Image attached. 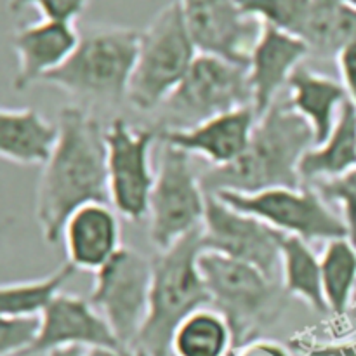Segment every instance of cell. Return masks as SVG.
I'll return each mask as SVG.
<instances>
[{
	"instance_id": "obj_1",
	"label": "cell",
	"mask_w": 356,
	"mask_h": 356,
	"mask_svg": "<svg viewBox=\"0 0 356 356\" xmlns=\"http://www.w3.org/2000/svg\"><path fill=\"white\" fill-rule=\"evenodd\" d=\"M59 139L42 169L35 218L47 243L61 240L70 216L87 204H110L106 129L80 106L59 113Z\"/></svg>"
},
{
	"instance_id": "obj_2",
	"label": "cell",
	"mask_w": 356,
	"mask_h": 356,
	"mask_svg": "<svg viewBox=\"0 0 356 356\" xmlns=\"http://www.w3.org/2000/svg\"><path fill=\"white\" fill-rule=\"evenodd\" d=\"M315 146L308 122L296 113L287 99L278 97L273 106L257 118L245 152L225 167H209L200 176L205 193L221 191L259 193L275 188L305 186L302 159Z\"/></svg>"
},
{
	"instance_id": "obj_3",
	"label": "cell",
	"mask_w": 356,
	"mask_h": 356,
	"mask_svg": "<svg viewBox=\"0 0 356 356\" xmlns=\"http://www.w3.org/2000/svg\"><path fill=\"white\" fill-rule=\"evenodd\" d=\"M204 250L202 228H198L153 257L148 318L134 350L145 351L148 356H172L177 327L195 312L211 306L198 266Z\"/></svg>"
},
{
	"instance_id": "obj_4",
	"label": "cell",
	"mask_w": 356,
	"mask_h": 356,
	"mask_svg": "<svg viewBox=\"0 0 356 356\" xmlns=\"http://www.w3.org/2000/svg\"><path fill=\"white\" fill-rule=\"evenodd\" d=\"M141 31L117 24H89L79 45L44 83L72 96L115 104L127 97Z\"/></svg>"
},
{
	"instance_id": "obj_5",
	"label": "cell",
	"mask_w": 356,
	"mask_h": 356,
	"mask_svg": "<svg viewBox=\"0 0 356 356\" xmlns=\"http://www.w3.org/2000/svg\"><path fill=\"white\" fill-rule=\"evenodd\" d=\"M198 266L211 308L228 322L235 348L257 339L261 329L280 318L287 294L263 271L211 250L200 254Z\"/></svg>"
},
{
	"instance_id": "obj_6",
	"label": "cell",
	"mask_w": 356,
	"mask_h": 356,
	"mask_svg": "<svg viewBox=\"0 0 356 356\" xmlns=\"http://www.w3.org/2000/svg\"><path fill=\"white\" fill-rule=\"evenodd\" d=\"M198 56L179 2L167 3L141 31L127 101L139 111L156 110L177 89Z\"/></svg>"
},
{
	"instance_id": "obj_7",
	"label": "cell",
	"mask_w": 356,
	"mask_h": 356,
	"mask_svg": "<svg viewBox=\"0 0 356 356\" xmlns=\"http://www.w3.org/2000/svg\"><path fill=\"white\" fill-rule=\"evenodd\" d=\"M252 106L247 66L198 52L183 82L163 101V127L188 129L228 111Z\"/></svg>"
},
{
	"instance_id": "obj_8",
	"label": "cell",
	"mask_w": 356,
	"mask_h": 356,
	"mask_svg": "<svg viewBox=\"0 0 356 356\" xmlns=\"http://www.w3.org/2000/svg\"><path fill=\"white\" fill-rule=\"evenodd\" d=\"M207 193L191 163L190 153L162 143L148 207L149 242L165 250L202 228Z\"/></svg>"
},
{
	"instance_id": "obj_9",
	"label": "cell",
	"mask_w": 356,
	"mask_h": 356,
	"mask_svg": "<svg viewBox=\"0 0 356 356\" xmlns=\"http://www.w3.org/2000/svg\"><path fill=\"white\" fill-rule=\"evenodd\" d=\"M152 259L132 247H122L94 273L90 305L103 315L124 348L134 350L149 312Z\"/></svg>"
},
{
	"instance_id": "obj_10",
	"label": "cell",
	"mask_w": 356,
	"mask_h": 356,
	"mask_svg": "<svg viewBox=\"0 0 356 356\" xmlns=\"http://www.w3.org/2000/svg\"><path fill=\"white\" fill-rule=\"evenodd\" d=\"M236 211L261 219L284 235L298 236L306 242H330L350 238V232L329 204L320 197L315 188H275L259 193H216Z\"/></svg>"
},
{
	"instance_id": "obj_11",
	"label": "cell",
	"mask_w": 356,
	"mask_h": 356,
	"mask_svg": "<svg viewBox=\"0 0 356 356\" xmlns=\"http://www.w3.org/2000/svg\"><path fill=\"white\" fill-rule=\"evenodd\" d=\"M106 163L110 205L127 221L148 218L149 197L156 170L152 152L159 132L138 129L124 118H115L106 129Z\"/></svg>"
},
{
	"instance_id": "obj_12",
	"label": "cell",
	"mask_w": 356,
	"mask_h": 356,
	"mask_svg": "<svg viewBox=\"0 0 356 356\" xmlns=\"http://www.w3.org/2000/svg\"><path fill=\"white\" fill-rule=\"evenodd\" d=\"M282 236L261 219L236 211L216 195H207L202 225L205 250L242 261L282 285Z\"/></svg>"
},
{
	"instance_id": "obj_13",
	"label": "cell",
	"mask_w": 356,
	"mask_h": 356,
	"mask_svg": "<svg viewBox=\"0 0 356 356\" xmlns=\"http://www.w3.org/2000/svg\"><path fill=\"white\" fill-rule=\"evenodd\" d=\"M198 52L249 66L261 24L245 16L238 0H177Z\"/></svg>"
},
{
	"instance_id": "obj_14",
	"label": "cell",
	"mask_w": 356,
	"mask_h": 356,
	"mask_svg": "<svg viewBox=\"0 0 356 356\" xmlns=\"http://www.w3.org/2000/svg\"><path fill=\"white\" fill-rule=\"evenodd\" d=\"M40 334L31 348L33 355H49L66 348H124L106 320L90 301L72 294H61L40 315Z\"/></svg>"
},
{
	"instance_id": "obj_15",
	"label": "cell",
	"mask_w": 356,
	"mask_h": 356,
	"mask_svg": "<svg viewBox=\"0 0 356 356\" xmlns=\"http://www.w3.org/2000/svg\"><path fill=\"white\" fill-rule=\"evenodd\" d=\"M312 54L305 38L261 24L249 56V83L257 118L275 104L292 73Z\"/></svg>"
},
{
	"instance_id": "obj_16",
	"label": "cell",
	"mask_w": 356,
	"mask_h": 356,
	"mask_svg": "<svg viewBox=\"0 0 356 356\" xmlns=\"http://www.w3.org/2000/svg\"><path fill=\"white\" fill-rule=\"evenodd\" d=\"M257 124L252 106L228 111L188 129H160L159 141L176 146L191 156L207 160L211 167L235 162L249 145Z\"/></svg>"
},
{
	"instance_id": "obj_17",
	"label": "cell",
	"mask_w": 356,
	"mask_h": 356,
	"mask_svg": "<svg viewBox=\"0 0 356 356\" xmlns=\"http://www.w3.org/2000/svg\"><path fill=\"white\" fill-rule=\"evenodd\" d=\"M80 31L73 23L40 19L16 30L13 49L17 58L14 90H26L66 63L79 45Z\"/></svg>"
},
{
	"instance_id": "obj_18",
	"label": "cell",
	"mask_w": 356,
	"mask_h": 356,
	"mask_svg": "<svg viewBox=\"0 0 356 356\" xmlns=\"http://www.w3.org/2000/svg\"><path fill=\"white\" fill-rule=\"evenodd\" d=\"M61 238L68 263L96 273L122 249L117 211L101 202L83 205L70 216Z\"/></svg>"
},
{
	"instance_id": "obj_19",
	"label": "cell",
	"mask_w": 356,
	"mask_h": 356,
	"mask_svg": "<svg viewBox=\"0 0 356 356\" xmlns=\"http://www.w3.org/2000/svg\"><path fill=\"white\" fill-rule=\"evenodd\" d=\"M287 101L315 134V145L325 141L336 127L344 104L350 101L341 80L320 73L302 63L287 83Z\"/></svg>"
},
{
	"instance_id": "obj_20",
	"label": "cell",
	"mask_w": 356,
	"mask_h": 356,
	"mask_svg": "<svg viewBox=\"0 0 356 356\" xmlns=\"http://www.w3.org/2000/svg\"><path fill=\"white\" fill-rule=\"evenodd\" d=\"M59 139V124H52L35 108H2L0 155L17 165L49 162Z\"/></svg>"
},
{
	"instance_id": "obj_21",
	"label": "cell",
	"mask_w": 356,
	"mask_h": 356,
	"mask_svg": "<svg viewBox=\"0 0 356 356\" xmlns=\"http://www.w3.org/2000/svg\"><path fill=\"white\" fill-rule=\"evenodd\" d=\"M356 167V106L351 101L344 104L336 127L329 138L315 145L302 159L299 172L302 184L330 179L350 172Z\"/></svg>"
},
{
	"instance_id": "obj_22",
	"label": "cell",
	"mask_w": 356,
	"mask_h": 356,
	"mask_svg": "<svg viewBox=\"0 0 356 356\" xmlns=\"http://www.w3.org/2000/svg\"><path fill=\"white\" fill-rule=\"evenodd\" d=\"M282 287L287 298H296L315 312L329 315L322 289L320 256L306 240L282 236Z\"/></svg>"
},
{
	"instance_id": "obj_23",
	"label": "cell",
	"mask_w": 356,
	"mask_h": 356,
	"mask_svg": "<svg viewBox=\"0 0 356 356\" xmlns=\"http://www.w3.org/2000/svg\"><path fill=\"white\" fill-rule=\"evenodd\" d=\"M302 38L313 56L336 59L344 45L356 40V9L343 0H313Z\"/></svg>"
},
{
	"instance_id": "obj_24",
	"label": "cell",
	"mask_w": 356,
	"mask_h": 356,
	"mask_svg": "<svg viewBox=\"0 0 356 356\" xmlns=\"http://www.w3.org/2000/svg\"><path fill=\"white\" fill-rule=\"evenodd\" d=\"M322 289L329 315H350L356 294V245L350 238L330 240L322 256Z\"/></svg>"
},
{
	"instance_id": "obj_25",
	"label": "cell",
	"mask_w": 356,
	"mask_h": 356,
	"mask_svg": "<svg viewBox=\"0 0 356 356\" xmlns=\"http://www.w3.org/2000/svg\"><path fill=\"white\" fill-rule=\"evenodd\" d=\"M233 350L235 339L228 322L211 306L188 316L172 339V356H228Z\"/></svg>"
},
{
	"instance_id": "obj_26",
	"label": "cell",
	"mask_w": 356,
	"mask_h": 356,
	"mask_svg": "<svg viewBox=\"0 0 356 356\" xmlns=\"http://www.w3.org/2000/svg\"><path fill=\"white\" fill-rule=\"evenodd\" d=\"M75 273L76 268L66 261L44 278L3 284L0 289V315L40 316L63 294Z\"/></svg>"
},
{
	"instance_id": "obj_27",
	"label": "cell",
	"mask_w": 356,
	"mask_h": 356,
	"mask_svg": "<svg viewBox=\"0 0 356 356\" xmlns=\"http://www.w3.org/2000/svg\"><path fill=\"white\" fill-rule=\"evenodd\" d=\"M243 14L259 24L298 35L302 38L313 0H238Z\"/></svg>"
},
{
	"instance_id": "obj_28",
	"label": "cell",
	"mask_w": 356,
	"mask_h": 356,
	"mask_svg": "<svg viewBox=\"0 0 356 356\" xmlns=\"http://www.w3.org/2000/svg\"><path fill=\"white\" fill-rule=\"evenodd\" d=\"M309 186L315 188L327 204L339 207L341 218L344 219L350 232V240L356 245V167L350 172L316 181Z\"/></svg>"
},
{
	"instance_id": "obj_29",
	"label": "cell",
	"mask_w": 356,
	"mask_h": 356,
	"mask_svg": "<svg viewBox=\"0 0 356 356\" xmlns=\"http://www.w3.org/2000/svg\"><path fill=\"white\" fill-rule=\"evenodd\" d=\"M40 316L0 315V356H26L40 334Z\"/></svg>"
},
{
	"instance_id": "obj_30",
	"label": "cell",
	"mask_w": 356,
	"mask_h": 356,
	"mask_svg": "<svg viewBox=\"0 0 356 356\" xmlns=\"http://www.w3.org/2000/svg\"><path fill=\"white\" fill-rule=\"evenodd\" d=\"M7 7L13 14L35 9L40 14V19L75 24L89 7V0H9Z\"/></svg>"
},
{
	"instance_id": "obj_31",
	"label": "cell",
	"mask_w": 356,
	"mask_h": 356,
	"mask_svg": "<svg viewBox=\"0 0 356 356\" xmlns=\"http://www.w3.org/2000/svg\"><path fill=\"white\" fill-rule=\"evenodd\" d=\"M292 350L299 356H356V337L337 341H318L298 336L292 341Z\"/></svg>"
},
{
	"instance_id": "obj_32",
	"label": "cell",
	"mask_w": 356,
	"mask_h": 356,
	"mask_svg": "<svg viewBox=\"0 0 356 356\" xmlns=\"http://www.w3.org/2000/svg\"><path fill=\"white\" fill-rule=\"evenodd\" d=\"M336 63L341 73V82L346 89L348 97L356 106V40L344 45L337 52Z\"/></svg>"
},
{
	"instance_id": "obj_33",
	"label": "cell",
	"mask_w": 356,
	"mask_h": 356,
	"mask_svg": "<svg viewBox=\"0 0 356 356\" xmlns=\"http://www.w3.org/2000/svg\"><path fill=\"white\" fill-rule=\"evenodd\" d=\"M228 356H294L291 348L284 346V344L277 343L271 339H257L249 341V343L242 344V346L235 348Z\"/></svg>"
},
{
	"instance_id": "obj_34",
	"label": "cell",
	"mask_w": 356,
	"mask_h": 356,
	"mask_svg": "<svg viewBox=\"0 0 356 356\" xmlns=\"http://www.w3.org/2000/svg\"><path fill=\"white\" fill-rule=\"evenodd\" d=\"M80 356H136V350H131V348H90V350H83Z\"/></svg>"
},
{
	"instance_id": "obj_35",
	"label": "cell",
	"mask_w": 356,
	"mask_h": 356,
	"mask_svg": "<svg viewBox=\"0 0 356 356\" xmlns=\"http://www.w3.org/2000/svg\"><path fill=\"white\" fill-rule=\"evenodd\" d=\"M82 351L83 350H80V348H66V350L51 351V353L45 356H80L82 355Z\"/></svg>"
},
{
	"instance_id": "obj_36",
	"label": "cell",
	"mask_w": 356,
	"mask_h": 356,
	"mask_svg": "<svg viewBox=\"0 0 356 356\" xmlns=\"http://www.w3.org/2000/svg\"><path fill=\"white\" fill-rule=\"evenodd\" d=\"M344 3H348V6H351L353 9H356V0H343Z\"/></svg>"
},
{
	"instance_id": "obj_37",
	"label": "cell",
	"mask_w": 356,
	"mask_h": 356,
	"mask_svg": "<svg viewBox=\"0 0 356 356\" xmlns=\"http://www.w3.org/2000/svg\"><path fill=\"white\" fill-rule=\"evenodd\" d=\"M136 356H148L145 353V351H141V350H136Z\"/></svg>"
},
{
	"instance_id": "obj_38",
	"label": "cell",
	"mask_w": 356,
	"mask_h": 356,
	"mask_svg": "<svg viewBox=\"0 0 356 356\" xmlns=\"http://www.w3.org/2000/svg\"><path fill=\"white\" fill-rule=\"evenodd\" d=\"M350 313H353L355 320H356V302H353V306H351V312Z\"/></svg>"
},
{
	"instance_id": "obj_39",
	"label": "cell",
	"mask_w": 356,
	"mask_h": 356,
	"mask_svg": "<svg viewBox=\"0 0 356 356\" xmlns=\"http://www.w3.org/2000/svg\"><path fill=\"white\" fill-rule=\"evenodd\" d=\"M353 302H356V294H355V301Z\"/></svg>"
}]
</instances>
